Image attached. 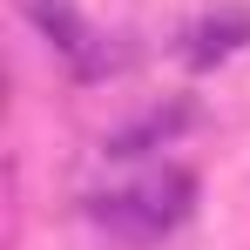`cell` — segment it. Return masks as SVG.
<instances>
[{"mask_svg": "<svg viewBox=\"0 0 250 250\" xmlns=\"http://www.w3.org/2000/svg\"><path fill=\"white\" fill-rule=\"evenodd\" d=\"M196 209V176L189 169H149L135 183H115V189H95L88 196V216L115 237V244H163L169 230H183Z\"/></svg>", "mask_w": 250, "mask_h": 250, "instance_id": "1", "label": "cell"}, {"mask_svg": "<svg viewBox=\"0 0 250 250\" xmlns=\"http://www.w3.org/2000/svg\"><path fill=\"white\" fill-rule=\"evenodd\" d=\"M27 14H34V27L47 34V47H61L68 61H75V75H102V47H95V27H88L82 14L68 7V0H27Z\"/></svg>", "mask_w": 250, "mask_h": 250, "instance_id": "2", "label": "cell"}, {"mask_svg": "<svg viewBox=\"0 0 250 250\" xmlns=\"http://www.w3.org/2000/svg\"><path fill=\"white\" fill-rule=\"evenodd\" d=\"M183 128H189V108L176 102V108H149V115H135V122L115 128L102 149H108V156H142V149H169Z\"/></svg>", "mask_w": 250, "mask_h": 250, "instance_id": "3", "label": "cell"}, {"mask_svg": "<svg viewBox=\"0 0 250 250\" xmlns=\"http://www.w3.org/2000/svg\"><path fill=\"white\" fill-rule=\"evenodd\" d=\"M250 41V14H237V7H223V14H209V21H196L189 27V68H209V61H223V54H237V47Z\"/></svg>", "mask_w": 250, "mask_h": 250, "instance_id": "4", "label": "cell"}]
</instances>
